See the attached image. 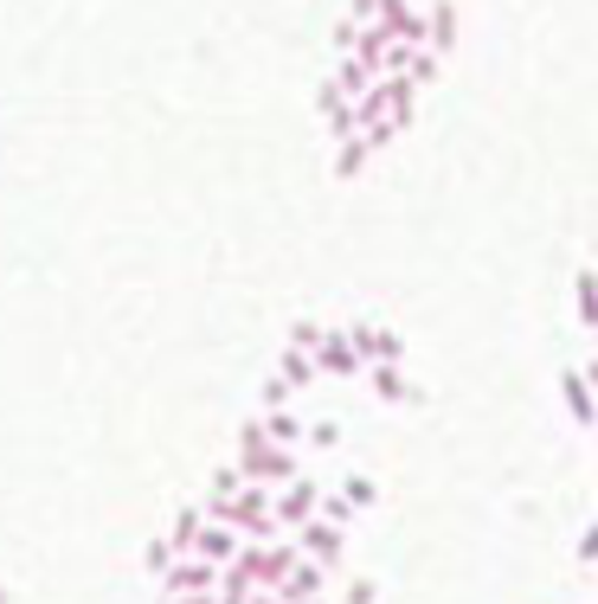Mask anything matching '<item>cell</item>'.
Returning a JSON list of instances; mask_svg holds the SVG:
<instances>
[{"label": "cell", "mask_w": 598, "mask_h": 604, "mask_svg": "<svg viewBox=\"0 0 598 604\" xmlns=\"http://www.w3.org/2000/svg\"><path fill=\"white\" fill-rule=\"evenodd\" d=\"M232 470H239V482H258V489H277V482H290V476L303 470V464H296V451L270 444V437H265V424L252 418V424L239 431V464H232Z\"/></svg>", "instance_id": "6da1fadb"}, {"label": "cell", "mask_w": 598, "mask_h": 604, "mask_svg": "<svg viewBox=\"0 0 598 604\" xmlns=\"http://www.w3.org/2000/svg\"><path fill=\"white\" fill-rule=\"evenodd\" d=\"M232 566L245 572V585H252V592H277V585H283V572L296 566V546H290V534L258 540V546H239V553H232Z\"/></svg>", "instance_id": "7a4b0ae2"}, {"label": "cell", "mask_w": 598, "mask_h": 604, "mask_svg": "<svg viewBox=\"0 0 598 604\" xmlns=\"http://www.w3.org/2000/svg\"><path fill=\"white\" fill-rule=\"evenodd\" d=\"M316 495H322V482H316V476H290V482H277V489H270V521H277V534H290V528H296V521H309V515H316Z\"/></svg>", "instance_id": "3957f363"}, {"label": "cell", "mask_w": 598, "mask_h": 604, "mask_svg": "<svg viewBox=\"0 0 598 604\" xmlns=\"http://www.w3.org/2000/svg\"><path fill=\"white\" fill-rule=\"evenodd\" d=\"M341 534L347 528H329V521H296L290 528V546H296V559H309V566H322V572H341Z\"/></svg>", "instance_id": "277c9868"}, {"label": "cell", "mask_w": 598, "mask_h": 604, "mask_svg": "<svg viewBox=\"0 0 598 604\" xmlns=\"http://www.w3.org/2000/svg\"><path fill=\"white\" fill-rule=\"evenodd\" d=\"M309 360H316V373L322 380H354L367 360L354 354V341H347V329H329L322 322V335H316V347H309Z\"/></svg>", "instance_id": "5b68a950"}, {"label": "cell", "mask_w": 598, "mask_h": 604, "mask_svg": "<svg viewBox=\"0 0 598 604\" xmlns=\"http://www.w3.org/2000/svg\"><path fill=\"white\" fill-rule=\"evenodd\" d=\"M374 77H380V71H367V65H361V59H334L329 84L316 90V103H322V116H329L334 103H354V97H361V90H367Z\"/></svg>", "instance_id": "8992f818"}, {"label": "cell", "mask_w": 598, "mask_h": 604, "mask_svg": "<svg viewBox=\"0 0 598 604\" xmlns=\"http://www.w3.org/2000/svg\"><path fill=\"white\" fill-rule=\"evenodd\" d=\"M212 579H219V566H206V559H168L161 592L168 599H187V592H212Z\"/></svg>", "instance_id": "52a82bcc"}, {"label": "cell", "mask_w": 598, "mask_h": 604, "mask_svg": "<svg viewBox=\"0 0 598 604\" xmlns=\"http://www.w3.org/2000/svg\"><path fill=\"white\" fill-rule=\"evenodd\" d=\"M245 540L232 534V528H219V521H199L194 540H187V559H206V566H225L232 553H239Z\"/></svg>", "instance_id": "ba28073f"}, {"label": "cell", "mask_w": 598, "mask_h": 604, "mask_svg": "<svg viewBox=\"0 0 598 604\" xmlns=\"http://www.w3.org/2000/svg\"><path fill=\"white\" fill-rule=\"evenodd\" d=\"M457 46V7L451 0H425V52H451Z\"/></svg>", "instance_id": "9c48e42d"}, {"label": "cell", "mask_w": 598, "mask_h": 604, "mask_svg": "<svg viewBox=\"0 0 598 604\" xmlns=\"http://www.w3.org/2000/svg\"><path fill=\"white\" fill-rule=\"evenodd\" d=\"M258 424H265L270 444H283V451H296V444H303V411H290V405H270Z\"/></svg>", "instance_id": "30bf717a"}, {"label": "cell", "mask_w": 598, "mask_h": 604, "mask_svg": "<svg viewBox=\"0 0 598 604\" xmlns=\"http://www.w3.org/2000/svg\"><path fill=\"white\" fill-rule=\"evenodd\" d=\"M277 380H283L290 393H303V386H316L322 373H316V360H309L303 347H283V360H277Z\"/></svg>", "instance_id": "8fae6325"}, {"label": "cell", "mask_w": 598, "mask_h": 604, "mask_svg": "<svg viewBox=\"0 0 598 604\" xmlns=\"http://www.w3.org/2000/svg\"><path fill=\"white\" fill-rule=\"evenodd\" d=\"M560 386H566V405H573V418H579V424H593V418H598V411H593V367H573Z\"/></svg>", "instance_id": "7c38bea8"}, {"label": "cell", "mask_w": 598, "mask_h": 604, "mask_svg": "<svg viewBox=\"0 0 598 604\" xmlns=\"http://www.w3.org/2000/svg\"><path fill=\"white\" fill-rule=\"evenodd\" d=\"M361 373H367V386H374V393H380V399H387V405H405V399H418V393H412V386L399 380V367H361Z\"/></svg>", "instance_id": "4fadbf2b"}, {"label": "cell", "mask_w": 598, "mask_h": 604, "mask_svg": "<svg viewBox=\"0 0 598 604\" xmlns=\"http://www.w3.org/2000/svg\"><path fill=\"white\" fill-rule=\"evenodd\" d=\"M399 77H405L412 90H425V84L438 77V52H425V46H412V52L399 59Z\"/></svg>", "instance_id": "5bb4252c"}, {"label": "cell", "mask_w": 598, "mask_h": 604, "mask_svg": "<svg viewBox=\"0 0 598 604\" xmlns=\"http://www.w3.org/2000/svg\"><path fill=\"white\" fill-rule=\"evenodd\" d=\"M199 521H206V515H199V508H181V515H174V521H168V553H174V559H187V540H194V528Z\"/></svg>", "instance_id": "9a60e30c"}, {"label": "cell", "mask_w": 598, "mask_h": 604, "mask_svg": "<svg viewBox=\"0 0 598 604\" xmlns=\"http://www.w3.org/2000/svg\"><path fill=\"white\" fill-rule=\"evenodd\" d=\"M573 296H579V329H598V289H593V270H579Z\"/></svg>", "instance_id": "2e32d148"}, {"label": "cell", "mask_w": 598, "mask_h": 604, "mask_svg": "<svg viewBox=\"0 0 598 604\" xmlns=\"http://www.w3.org/2000/svg\"><path fill=\"white\" fill-rule=\"evenodd\" d=\"M329 135H334V141H354V135H361V116H354V103H334V110H329Z\"/></svg>", "instance_id": "e0dca14e"}, {"label": "cell", "mask_w": 598, "mask_h": 604, "mask_svg": "<svg viewBox=\"0 0 598 604\" xmlns=\"http://www.w3.org/2000/svg\"><path fill=\"white\" fill-rule=\"evenodd\" d=\"M334 495H341V502H347V508H354V515H361V508H367V502H374V482H367V476H347V482H341V489H334Z\"/></svg>", "instance_id": "ac0fdd59"}, {"label": "cell", "mask_w": 598, "mask_h": 604, "mask_svg": "<svg viewBox=\"0 0 598 604\" xmlns=\"http://www.w3.org/2000/svg\"><path fill=\"white\" fill-rule=\"evenodd\" d=\"M380 592H374V579H341V599L334 604H374Z\"/></svg>", "instance_id": "d6986e66"}, {"label": "cell", "mask_w": 598, "mask_h": 604, "mask_svg": "<svg viewBox=\"0 0 598 604\" xmlns=\"http://www.w3.org/2000/svg\"><path fill=\"white\" fill-rule=\"evenodd\" d=\"M168 559H174V553H168V540H148V553H142V566H148V572H155V579H161V572H168Z\"/></svg>", "instance_id": "ffe728a7"}, {"label": "cell", "mask_w": 598, "mask_h": 604, "mask_svg": "<svg viewBox=\"0 0 598 604\" xmlns=\"http://www.w3.org/2000/svg\"><path fill=\"white\" fill-rule=\"evenodd\" d=\"M316 335H322V322H296V329H290V341H283V347H303V354H309V347H316Z\"/></svg>", "instance_id": "44dd1931"}, {"label": "cell", "mask_w": 598, "mask_h": 604, "mask_svg": "<svg viewBox=\"0 0 598 604\" xmlns=\"http://www.w3.org/2000/svg\"><path fill=\"white\" fill-rule=\"evenodd\" d=\"M303 437H309L316 451H329V444H334V437H341V431H334L329 418H322V424H303Z\"/></svg>", "instance_id": "7402d4cb"}, {"label": "cell", "mask_w": 598, "mask_h": 604, "mask_svg": "<svg viewBox=\"0 0 598 604\" xmlns=\"http://www.w3.org/2000/svg\"><path fill=\"white\" fill-rule=\"evenodd\" d=\"M168 604H219L212 592H187V599H168Z\"/></svg>", "instance_id": "603a6c76"}, {"label": "cell", "mask_w": 598, "mask_h": 604, "mask_svg": "<svg viewBox=\"0 0 598 604\" xmlns=\"http://www.w3.org/2000/svg\"><path fill=\"white\" fill-rule=\"evenodd\" d=\"M0 604H7V592H0Z\"/></svg>", "instance_id": "cb8c5ba5"}]
</instances>
